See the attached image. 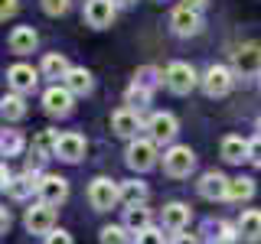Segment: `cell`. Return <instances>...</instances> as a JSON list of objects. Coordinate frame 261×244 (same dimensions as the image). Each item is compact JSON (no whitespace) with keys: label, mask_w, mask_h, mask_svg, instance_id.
<instances>
[{"label":"cell","mask_w":261,"mask_h":244,"mask_svg":"<svg viewBox=\"0 0 261 244\" xmlns=\"http://www.w3.org/2000/svg\"><path fill=\"white\" fill-rule=\"evenodd\" d=\"M36 81H39V75L33 72V65L16 62V65H10V69H7V85H10L16 95H30L33 88H36Z\"/></svg>","instance_id":"11"},{"label":"cell","mask_w":261,"mask_h":244,"mask_svg":"<svg viewBox=\"0 0 261 244\" xmlns=\"http://www.w3.org/2000/svg\"><path fill=\"white\" fill-rule=\"evenodd\" d=\"M69 4H72V0H43V10L49 16H62L65 10H69Z\"/></svg>","instance_id":"34"},{"label":"cell","mask_w":261,"mask_h":244,"mask_svg":"<svg viewBox=\"0 0 261 244\" xmlns=\"http://www.w3.org/2000/svg\"><path fill=\"white\" fill-rule=\"evenodd\" d=\"M127 231H130L127 225H105L98 238H101V244H130V234Z\"/></svg>","instance_id":"30"},{"label":"cell","mask_w":261,"mask_h":244,"mask_svg":"<svg viewBox=\"0 0 261 244\" xmlns=\"http://www.w3.org/2000/svg\"><path fill=\"white\" fill-rule=\"evenodd\" d=\"M124 160H127V166L134 169V173H147V169H153L157 166V143L147 137V140H130L127 143V153H124Z\"/></svg>","instance_id":"4"},{"label":"cell","mask_w":261,"mask_h":244,"mask_svg":"<svg viewBox=\"0 0 261 244\" xmlns=\"http://www.w3.org/2000/svg\"><path fill=\"white\" fill-rule=\"evenodd\" d=\"M46 244H75V241H72V234L65 231V228H53V231L46 234Z\"/></svg>","instance_id":"35"},{"label":"cell","mask_w":261,"mask_h":244,"mask_svg":"<svg viewBox=\"0 0 261 244\" xmlns=\"http://www.w3.org/2000/svg\"><path fill=\"white\" fill-rule=\"evenodd\" d=\"M163 85L173 95H190L196 85H199V75L190 62H170L167 72H163Z\"/></svg>","instance_id":"2"},{"label":"cell","mask_w":261,"mask_h":244,"mask_svg":"<svg viewBox=\"0 0 261 244\" xmlns=\"http://www.w3.org/2000/svg\"><path fill=\"white\" fill-rule=\"evenodd\" d=\"M36 46H39V36H36V29H33V26H16V29L10 33V52L27 55V52H33Z\"/></svg>","instance_id":"18"},{"label":"cell","mask_w":261,"mask_h":244,"mask_svg":"<svg viewBox=\"0 0 261 244\" xmlns=\"http://www.w3.org/2000/svg\"><path fill=\"white\" fill-rule=\"evenodd\" d=\"M206 238L212 244H235L242 234H239V228L228 225V222H206Z\"/></svg>","instance_id":"20"},{"label":"cell","mask_w":261,"mask_h":244,"mask_svg":"<svg viewBox=\"0 0 261 244\" xmlns=\"http://www.w3.org/2000/svg\"><path fill=\"white\" fill-rule=\"evenodd\" d=\"M193 166H196V153H193L186 143H173L167 153H163V173L173 176V179L190 176Z\"/></svg>","instance_id":"3"},{"label":"cell","mask_w":261,"mask_h":244,"mask_svg":"<svg viewBox=\"0 0 261 244\" xmlns=\"http://www.w3.org/2000/svg\"><path fill=\"white\" fill-rule=\"evenodd\" d=\"M193 211L190 205H183V202H170L167 208H163V228H170V231H183L186 225H190Z\"/></svg>","instance_id":"17"},{"label":"cell","mask_w":261,"mask_h":244,"mask_svg":"<svg viewBox=\"0 0 261 244\" xmlns=\"http://www.w3.org/2000/svg\"><path fill=\"white\" fill-rule=\"evenodd\" d=\"M0 111H4V120H23L27 117V101H23V95H4V101H0Z\"/></svg>","instance_id":"28"},{"label":"cell","mask_w":261,"mask_h":244,"mask_svg":"<svg viewBox=\"0 0 261 244\" xmlns=\"http://www.w3.org/2000/svg\"><path fill=\"white\" fill-rule=\"evenodd\" d=\"M10 222H13V218H10V211L4 208V211H0V228H4V234L10 231Z\"/></svg>","instance_id":"39"},{"label":"cell","mask_w":261,"mask_h":244,"mask_svg":"<svg viewBox=\"0 0 261 244\" xmlns=\"http://www.w3.org/2000/svg\"><path fill=\"white\" fill-rule=\"evenodd\" d=\"M251 195H255V179H248V176L228 179V192H225L228 202H248Z\"/></svg>","instance_id":"23"},{"label":"cell","mask_w":261,"mask_h":244,"mask_svg":"<svg viewBox=\"0 0 261 244\" xmlns=\"http://www.w3.org/2000/svg\"><path fill=\"white\" fill-rule=\"evenodd\" d=\"M69 69H72V65H69V59H65L62 52H49L43 59V69H39V72H43L46 78H65Z\"/></svg>","instance_id":"27"},{"label":"cell","mask_w":261,"mask_h":244,"mask_svg":"<svg viewBox=\"0 0 261 244\" xmlns=\"http://www.w3.org/2000/svg\"><path fill=\"white\" fill-rule=\"evenodd\" d=\"M137 244H163V231H157V228H147V231L137 234Z\"/></svg>","instance_id":"36"},{"label":"cell","mask_w":261,"mask_h":244,"mask_svg":"<svg viewBox=\"0 0 261 244\" xmlns=\"http://www.w3.org/2000/svg\"><path fill=\"white\" fill-rule=\"evenodd\" d=\"M59 130H39L36 137H33V153H39L43 160H49V157H56V146H59Z\"/></svg>","instance_id":"22"},{"label":"cell","mask_w":261,"mask_h":244,"mask_svg":"<svg viewBox=\"0 0 261 244\" xmlns=\"http://www.w3.org/2000/svg\"><path fill=\"white\" fill-rule=\"evenodd\" d=\"M124 101L130 104V108L134 111H141V108H147V104H150V88H144V85H130L127 88V95H124Z\"/></svg>","instance_id":"31"},{"label":"cell","mask_w":261,"mask_h":244,"mask_svg":"<svg viewBox=\"0 0 261 244\" xmlns=\"http://www.w3.org/2000/svg\"><path fill=\"white\" fill-rule=\"evenodd\" d=\"M0 150H4V157H16V153L23 150V134H20V130H4V137H0Z\"/></svg>","instance_id":"32"},{"label":"cell","mask_w":261,"mask_h":244,"mask_svg":"<svg viewBox=\"0 0 261 244\" xmlns=\"http://www.w3.org/2000/svg\"><path fill=\"white\" fill-rule=\"evenodd\" d=\"M111 130L118 137H134L137 130H141V117H137L134 108H121L111 114Z\"/></svg>","instance_id":"15"},{"label":"cell","mask_w":261,"mask_h":244,"mask_svg":"<svg viewBox=\"0 0 261 244\" xmlns=\"http://www.w3.org/2000/svg\"><path fill=\"white\" fill-rule=\"evenodd\" d=\"M173 244H199V241H196L193 234H179V231H176V238H173Z\"/></svg>","instance_id":"40"},{"label":"cell","mask_w":261,"mask_h":244,"mask_svg":"<svg viewBox=\"0 0 261 244\" xmlns=\"http://www.w3.org/2000/svg\"><path fill=\"white\" fill-rule=\"evenodd\" d=\"M222 160L225 163H242L248 160V140H242V137H225L222 140Z\"/></svg>","instance_id":"26"},{"label":"cell","mask_w":261,"mask_h":244,"mask_svg":"<svg viewBox=\"0 0 261 244\" xmlns=\"http://www.w3.org/2000/svg\"><path fill=\"white\" fill-rule=\"evenodd\" d=\"M183 7H190V10H202V7H206V0H183Z\"/></svg>","instance_id":"41"},{"label":"cell","mask_w":261,"mask_h":244,"mask_svg":"<svg viewBox=\"0 0 261 244\" xmlns=\"http://www.w3.org/2000/svg\"><path fill=\"white\" fill-rule=\"evenodd\" d=\"M36 195H39V202H46V205H62L65 199H69V182H65L62 176H56V173H46V176H39V186H36Z\"/></svg>","instance_id":"6"},{"label":"cell","mask_w":261,"mask_h":244,"mask_svg":"<svg viewBox=\"0 0 261 244\" xmlns=\"http://www.w3.org/2000/svg\"><path fill=\"white\" fill-rule=\"evenodd\" d=\"M170 26H173L176 36H196L202 29V16L199 10H190V7H176L173 16H170Z\"/></svg>","instance_id":"13"},{"label":"cell","mask_w":261,"mask_h":244,"mask_svg":"<svg viewBox=\"0 0 261 244\" xmlns=\"http://www.w3.org/2000/svg\"><path fill=\"white\" fill-rule=\"evenodd\" d=\"M62 85L69 88L72 95H88V92H92V85H95V78H92V72H88V69H69V75L62 78Z\"/></svg>","instance_id":"21"},{"label":"cell","mask_w":261,"mask_h":244,"mask_svg":"<svg viewBox=\"0 0 261 244\" xmlns=\"http://www.w3.org/2000/svg\"><path fill=\"white\" fill-rule=\"evenodd\" d=\"M82 157H85V137H82V134H62L59 137V146H56V160L79 163Z\"/></svg>","instance_id":"14"},{"label":"cell","mask_w":261,"mask_h":244,"mask_svg":"<svg viewBox=\"0 0 261 244\" xmlns=\"http://www.w3.org/2000/svg\"><path fill=\"white\" fill-rule=\"evenodd\" d=\"M72 98H75V95H72L65 85H53L43 95V111L53 114V117H65V114L72 111Z\"/></svg>","instance_id":"10"},{"label":"cell","mask_w":261,"mask_h":244,"mask_svg":"<svg viewBox=\"0 0 261 244\" xmlns=\"http://www.w3.org/2000/svg\"><path fill=\"white\" fill-rule=\"evenodd\" d=\"M235 228H239V234H242V241H261V211L258 208H248V211H242V218L235 222Z\"/></svg>","instance_id":"19"},{"label":"cell","mask_w":261,"mask_h":244,"mask_svg":"<svg viewBox=\"0 0 261 244\" xmlns=\"http://www.w3.org/2000/svg\"><path fill=\"white\" fill-rule=\"evenodd\" d=\"M114 4H121V7H127V4H134V0H114Z\"/></svg>","instance_id":"42"},{"label":"cell","mask_w":261,"mask_h":244,"mask_svg":"<svg viewBox=\"0 0 261 244\" xmlns=\"http://www.w3.org/2000/svg\"><path fill=\"white\" fill-rule=\"evenodd\" d=\"M147 199V186L141 179H127V182H121V202H127V205H141Z\"/></svg>","instance_id":"29"},{"label":"cell","mask_w":261,"mask_h":244,"mask_svg":"<svg viewBox=\"0 0 261 244\" xmlns=\"http://www.w3.org/2000/svg\"><path fill=\"white\" fill-rule=\"evenodd\" d=\"M23 225H27L30 234H43V238H46V234L56 228V208L46 205V202H36V205L27 208V215H23Z\"/></svg>","instance_id":"5"},{"label":"cell","mask_w":261,"mask_h":244,"mask_svg":"<svg viewBox=\"0 0 261 244\" xmlns=\"http://www.w3.org/2000/svg\"><path fill=\"white\" fill-rule=\"evenodd\" d=\"M124 225H127L134 234H141V231H147V228H150V211L144 208V202H141V205H127V208H124Z\"/></svg>","instance_id":"25"},{"label":"cell","mask_w":261,"mask_h":244,"mask_svg":"<svg viewBox=\"0 0 261 244\" xmlns=\"http://www.w3.org/2000/svg\"><path fill=\"white\" fill-rule=\"evenodd\" d=\"M16 13V0H0V20H10V16Z\"/></svg>","instance_id":"38"},{"label":"cell","mask_w":261,"mask_h":244,"mask_svg":"<svg viewBox=\"0 0 261 244\" xmlns=\"http://www.w3.org/2000/svg\"><path fill=\"white\" fill-rule=\"evenodd\" d=\"M232 85H235V78H232V72H228L225 65H209L206 75H202V88H206L209 98H225L232 92Z\"/></svg>","instance_id":"7"},{"label":"cell","mask_w":261,"mask_h":244,"mask_svg":"<svg viewBox=\"0 0 261 244\" xmlns=\"http://www.w3.org/2000/svg\"><path fill=\"white\" fill-rule=\"evenodd\" d=\"M248 163L261 166V134L255 137V140H248Z\"/></svg>","instance_id":"37"},{"label":"cell","mask_w":261,"mask_h":244,"mask_svg":"<svg viewBox=\"0 0 261 244\" xmlns=\"http://www.w3.org/2000/svg\"><path fill=\"white\" fill-rule=\"evenodd\" d=\"M160 78H163V72H157L153 65H144V69H137V75H134V81H137V85L150 88V92L157 88V81H160Z\"/></svg>","instance_id":"33"},{"label":"cell","mask_w":261,"mask_h":244,"mask_svg":"<svg viewBox=\"0 0 261 244\" xmlns=\"http://www.w3.org/2000/svg\"><path fill=\"white\" fill-rule=\"evenodd\" d=\"M88 202H92L95 211H111L121 202V186L108 176H98V179H92V186H88Z\"/></svg>","instance_id":"1"},{"label":"cell","mask_w":261,"mask_h":244,"mask_svg":"<svg viewBox=\"0 0 261 244\" xmlns=\"http://www.w3.org/2000/svg\"><path fill=\"white\" fill-rule=\"evenodd\" d=\"M232 62H235V72H239V75H261V46H255V43L239 46L235 55H232Z\"/></svg>","instance_id":"9"},{"label":"cell","mask_w":261,"mask_h":244,"mask_svg":"<svg viewBox=\"0 0 261 244\" xmlns=\"http://www.w3.org/2000/svg\"><path fill=\"white\" fill-rule=\"evenodd\" d=\"M36 186H39V179H36V176L23 173V176H13V179H10L7 192H10V199L23 202V199H30V195H33V189H36Z\"/></svg>","instance_id":"24"},{"label":"cell","mask_w":261,"mask_h":244,"mask_svg":"<svg viewBox=\"0 0 261 244\" xmlns=\"http://www.w3.org/2000/svg\"><path fill=\"white\" fill-rule=\"evenodd\" d=\"M258 130H261V117H258Z\"/></svg>","instance_id":"43"},{"label":"cell","mask_w":261,"mask_h":244,"mask_svg":"<svg viewBox=\"0 0 261 244\" xmlns=\"http://www.w3.org/2000/svg\"><path fill=\"white\" fill-rule=\"evenodd\" d=\"M225 192H228V176L216 173V169L199 179V195H202V199L216 202V199H225Z\"/></svg>","instance_id":"16"},{"label":"cell","mask_w":261,"mask_h":244,"mask_svg":"<svg viewBox=\"0 0 261 244\" xmlns=\"http://www.w3.org/2000/svg\"><path fill=\"white\" fill-rule=\"evenodd\" d=\"M85 23L105 29L114 23V0H85Z\"/></svg>","instance_id":"12"},{"label":"cell","mask_w":261,"mask_h":244,"mask_svg":"<svg viewBox=\"0 0 261 244\" xmlns=\"http://www.w3.org/2000/svg\"><path fill=\"white\" fill-rule=\"evenodd\" d=\"M147 130H150V140L153 143H173V137H176V117L170 111H157L150 120H147Z\"/></svg>","instance_id":"8"}]
</instances>
